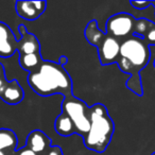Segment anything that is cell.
<instances>
[{"instance_id": "cb8c5ba5", "label": "cell", "mask_w": 155, "mask_h": 155, "mask_svg": "<svg viewBox=\"0 0 155 155\" xmlns=\"http://www.w3.org/2000/svg\"><path fill=\"white\" fill-rule=\"evenodd\" d=\"M153 5H155V2H153ZM155 10V9H154Z\"/></svg>"}, {"instance_id": "ba28073f", "label": "cell", "mask_w": 155, "mask_h": 155, "mask_svg": "<svg viewBox=\"0 0 155 155\" xmlns=\"http://www.w3.org/2000/svg\"><path fill=\"white\" fill-rule=\"evenodd\" d=\"M47 8L46 1H17L15 10L18 16L26 20H36Z\"/></svg>"}, {"instance_id": "ac0fdd59", "label": "cell", "mask_w": 155, "mask_h": 155, "mask_svg": "<svg viewBox=\"0 0 155 155\" xmlns=\"http://www.w3.org/2000/svg\"><path fill=\"white\" fill-rule=\"evenodd\" d=\"M41 155H63L62 149L58 146H51L44 154Z\"/></svg>"}, {"instance_id": "6da1fadb", "label": "cell", "mask_w": 155, "mask_h": 155, "mask_svg": "<svg viewBox=\"0 0 155 155\" xmlns=\"http://www.w3.org/2000/svg\"><path fill=\"white\" fill-rule=\"evenodd\" d=\"M150 56V45L144 38L132 35L121 41L117 64L121 71L130 75L127 87L137 96H142L140 71L148 65Z\"/></svg>"}, {"instance_id": "5b68a950", "label": "cell", "mask_w": 155, "mask_h": 155, "mask_svg": "<svg viewBox=\"0 0 155 155\" xmlns=\"http://www.w3.org/2000/svg\"><path fill=\"white\" fill-rule=\"evenodd\" d=\"M136 18L129 13H117L110 16L105 24V33L116 39L129 38L134 33Z\"/></svg>"}, {"instance_id": "7c38bea8", "label": "cell", "mask_w": 155, "mask_h": 155, "mask_svg": "<svg viewBox=\"0 0 155 155\" xmlns=\"http://www.w3.org/2000/svg\"><path fill=\"white\" fill-rule=\"evenodd\" d=\"M17 144V136L12 130L0 129V152L5 153L7 155L14 154Z\"/></svg>"}, {"instance_id": "ffe728a7", "label": "cell", "mask_w": 155, "mask_h": 155, "mask_svg": "<svg viewBox=\"0 0 155 155\" xmlns=\"http://www.w3.org/2000/svg\"><path fill=\"white\" fill-rule=\"evenodd\" d=\"M15 155H38V154L33 152L32 150H30V149L27 148V147H24V148H21V149H18L15 152Z\"/></svg>"}, {"instance_id": "9c48e42d", "label": "cell", "mask_w": 155, "mask_h": 155, "mask_svg": "<svg viewBox=\"0 0 155 155\" xmlns=\"http://www.w3.org/2000/svg\"><path fill=\"white\" fill-rule=\"evenodd\" d=\"M18 31L20 34V38L17 43V51L19 52V56L41 52V45L34 34L29 33L24 25H19Z\"/></svg>"}, {"instance_id": "3957f363", "label": "cell", "mask_w": 155, "mask_h": 155, "mask_svg": "<svg viewBox=\"0 0 155 155\" xmlns=\"http://www.w3.org/2000/svg\"><path fill=\"white\" fill-rule=\"evenodd\" d=\"M91 129L83 138L87 149L97 153H103L112 141L115 124L105 105L96 103L91 106Z\"/></svg>"}, {"instance_id": "603a6c76", "label": "cell", "mask_w": 155, "mask_h": 155, "mask_svg": "<svg viewBox=\"0 0 155 155\" xmlns=\"http://www.w3.org/2000/svg\"><path fill=\"white\" fill-rule=\"evenodd\" d=\"M0 155H7L5 153H3V152H0Z\"/></svg>"}, {"instance_id": "5bb4252c", "label": "cell", "mask_w": 155, "mask_h": 155, "mask_svg": "<svg viewBox=\"0 0 155 155\" xmlns=\"http://www.w3.org/2000/svg\"><path fill=\"white\" fill-rule=\"evenodd\" d=\"M54 129H55L56 133L62 137H69L72 134H75L73 122L64 113H61L56 117L55 122H54Z\"/></svg>"}, {"instance_id": "2e32d148", "label": "cell", "mask_w": 155, "mask_h": 155, "mask_svg": "<svg viewBox=\"0 0 155 155\" xmlns=\"http://www.w3.org/2000/svg\"><path fill=\"white\" fill-rule=\"evenodd\" d=\"M154 27H155V22H153L152 20H149V19H147V18L136 19L133 35L141 37V38H146L147 34H148L151 29H153Z\"/></svg>"}, {"instance_id": "7402d4cb", "label": "cell", "mask_w": 155, "mask_h": 155, "mask_svg": "<svg viewBox=\"0 0 155 155\" xmlns=\"http://www.w3.org/2000/svg\"><path fill=\"white\" fill-rule=\"evenodd\" d=\"M3 79H5V72L2 64L0 63V80H3Z\"/></svg>"}, {"instance_id": "7a4b0ae2", "label": "cell", "mask_w": 155, "mask_h": 155, "mask_svg": "<svg viewBox=\"0 0 155 155\" xmlns=\"http://www.w3.org/2000/svg\"><path fill=\"white\" fill-rule=\"evenodd\" d=\"M30 87L41 97L62 95L72 96V81L66 69L56 62L44 61L39 68L29 73Z\"/></svg>"}, {"instance_id": "d6986e66", "label": "cell", "mask_w": 155, "mask_h": 155, "mask_svg": "<svg viewBox=\"0 0 155 155\" xmlns=\"http://www.w3.org/2000/svg\"><path fill=\"white\" fill-rule=\"evenodd\" d=\"M147 41V43L149 44L150 46H153L155 44V27L153 29H151L150 32L147 34L146 38H144Z\"/></svg>"}, {"instance_id": "e0dca14e", "label": "cell", "mask_w": 155, "mask_h": 155, "mask_svg": "<svg viewBox=\"0 0 155 155\" xmlns=\"http://www.w3.org/2000/svg\"><path fill=\"white\" fill-rule=\"evenodd\" d=\"M130 5L135 10L142 11V10H146L149 7L153 5V1H130Z\"/></svg>"}, {"instance_id": "8fae6325", "label": "cell", "mask_w": 155, "mask_h": 155, "mask_svg": "<svg viewBox=\"0 0 155 155\" xmlns=\"http://www.w3.org/2000/svg\"><path fill=\"white\" fill-rule=\"evenodd\" d=\"M0 98L7 104L16 105V104H19L24 100L25 94L21 86L18 83V81L12 80V81H7L2 93L0 94Z\"/></svg>"}, {"instance_id": "277c9868", "label": "cell", "mask_w": 155, "mask_h": 155, "mask_svg": "<svg viewBox=\"0 0 155 155\" xmlns=\"http://www.w3.org/2000/svg\"><path fill=\"white\" fill-rule=\"evenodd\" d=\"M91 106L74 96L64 98L62 102V113L69 117L73 122L75 134L84 138L91 129Z\"/></svg>"}, {"instance_id": "4fadbf2b", "label": "cell", "mask_w": 155, "mask_h": 155, "mask_svg": "<svg viewBox=\"0 0 155 155\" xmlns=\"http://www.w3.org/2000/svg\"><path fill=\"white\" fill-rule=\"evenodd\" d=\"M84 35L89 45L95 46V47L98 48L101 45L102 41H104V38L106 36V33L99 29L97 20H91L87 24L86 28H85Z\"/></svg>"}, {"instance_id": "30bf717a", "label": "cell", "mask_w": 155, "mask_h": 155, "mask_svg": "<svg viewBox=\"0 0 155 155\" xmlns=\"http://www.w3.org/2000/svg\"><path fill=\"white\" fill-rule=\"evenodd\" d=\"M51 146V138H49L44 132L39 131V130L32 131L27 137L26 147L38 155L44 154Z\"/></svg>"}, {"instance_id": "44dd1931", "label": "cell", "mask_w": 155, "mask_h": 155, "mask_svg": "<svg viewBox=\"0 0 155 155\" xmlns=\"http://www.w3.org/2000/svg\"><path fill=\"white\" fill-rule=\"evenodd\" d=\"M58 64L60 65H62L63 67H65L67 65V63H68V58H67L66 55H62L60 58V60H58Z\"/></svg>"}, {"instance_id": "9a60e30c", "label": "cell", "mask_w": 155, "mask_h": 155, "mask_svg": "<svg viewBox=\"0 0 155 155\" xmlns=\"http://www.w3.org/2000/svg\"><path fill=\"white\" fill-rule=\"evenodd\" d=\"M44 62L41 58V52L38 53H32L27 54L24 56H19V65L24 70L29 71V73L34 72L39 68L41 63Z\"/></svg>"}, {"instance_id": "52a82bcc", "label": "cell", "mask_w": 155, "mask_h": 155, "mask_svg": "<svg viewBox=\"0 0 155 155\" xmlns=\"http://www.w3.org/2000/svg\"><path fill=\"white\" fill-rule=\"evenodd\" d=\"M17 43L12 29L5 22L0 21V58H11L17 51Z\"/></svg>"}, {"instance_id": "8992f818", "label": "cell", "mask_w": 155, "mask_h": 155, "mask_svg": "<svg viewBox=\"0 0 155 155\" xmlns=\"http://www.w3.org/2000/svg\"><path fill=\"white\" fill-rule=\"evenodd\" d=\"M120 45L121 41L106 34L104 41L97 48L98 56L101 65L106 66V65L118 63L119 55H120Z\"/></svg>"}, {"instance_id": "d4e9b609", "label": "cell", "mask_w": 155, "mask_h": 155, "mask_svg": "<svg viewBox=\"0 0 155 155\" xmlns=\"http://www.w3.org/2000/svg\"><path fill=\"white\" fill-rule=\"evenodd\" d=\"M154 67H155V62H154Z\"/></svg>"}]
</instances>
